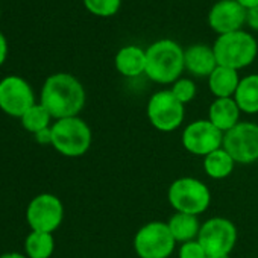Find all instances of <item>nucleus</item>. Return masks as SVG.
Listing matches in <instances>:
<instances>
[{
    "mask_svg": "<svg viewBox=\"0 0 258 258\" xmlns=\"http://www.w3.org/2000/svg\"><path fill=\"white\" fill-rule=\"evenodd\" d=\"M41 105L56 120L78 117L85 105V90L69 73L52 75L46 79L41 90Z\"/></svg>",
    "mask_w": 258,
    "mask_h": 258,
    "instance_id": "f257e3e1",
    "label": "nucleus"
},
{
    "mask_svg": "<svg viewBox=\"0 0 258 258\" xmlns=\"http://www.w3.org/2000/svg\"><path fill=\"white\" fill-rule=\"evenodd\" d=\"M184 69V50L172 40H160L146 50L145 75L157 84L176 82Z\"/></svg>",
    "mask_w": 258,
    "mask_h": 258,
    "instance_id": "f03ea898",
    "label": "nucleus"
},
{
    "mask_svg": "<svg viewBox=\"0 0 258 258\" xmlns=\"http://www.w3.org/2000/svg\"><path fill=\"white\" fill-rule=\"evenodd\" d=\"M213 50L219 66L238 70L253 62L258 53V46L250 34L237 31L219 35L213 46Z\"/></svg>",
    "mask_w": 258,
    "mask_h": 258,
    "instance_id": "7ed1b4c3",
    "label": "nucleus"
},
{
    "mask_svg": "<svg viewBox=\"0 0 258 258\" xmlns=\"http://www.w3.org/2000/svg\"><path fill=\"white\" fill-rule=\"evenodd\" d=\"M91 129L79 117L56 120L52 124V146L66 157H81L91 146Z\"/></svg>",
    "mask_w": 258,
    "mask_h": 258,
    "instance_id": "20e7f679",
    "label": "nucleus"
},
{
    "mask_svg": "<svg viewBox=\"0 0 258 258\" xmlns=\"http://www.w3.org/2000/svg\"><path fill=\"white\" fill-rule=\"evenodd\" d=\"M167 199L175 211L199 216L210 207L211 191L202 181L191 176H184L170 184Z\"/></svg>",
    "mask_w": 258,
    "mask_h": 258,
    "instance_id": "39448f33",
    "label": "nucleus"
},
{
    "mask_svg": "<svg viewBox=\"0 0 258 258\" xmlns=\"http://www.w3.org/2000/svg\"><path fill=\"white\" fill-rule=\"evenodd\" d=\"M175 244L167 223L157 220L143 225L134 237V249L140 258H169Z\"/></svg>",
    "mask_w": 258,
    "mask_h": 258,
    "instance_id": "423d86ee",
    "label": "nucleus"
},
{
    "mask_svg": "<svg viewBox=\"0 0 258 258\" xmlns=\"http://www.w3.org/2000/svg\"><path fill=\"white\" fill-rule=\"evenodd\" d=\"M222 148L232 157L235 164H252L258 161V124L240 121L223 134Z\"/></svg>",
    "mask_w": 258,
    "mask_h": 258,
    "instance_id": "0eeeda50",
    "label": "nucleus"
},
{
    "mask_svg": "<svg viewBox=\"0 0 258 258\" xmlns=\"http://www.w3.org/2000/svg\"><path fill=\"white\" fill-rule=\"evenodd\" d=\"M148 118L160 133H172L184 121V105L172 94L170 90L155 93L148 102Z\"/></svg>",
    "mask_w": 258,
    "mask_h": 258,
    "instance_id": "6e6552de",
    "label": "nucleus"
},
{
    "mask_svg": "<svg viewBox=\"0 0 258 258\" xmlns=\"http://www.w3.org/2000/svg\"><path fill=\"white\" fill-rule=\"evenodd\" d=\"M198 241L202 244L207 255L226 256L237 243V228L225 217H211L201 226Z\"/></svg>",
    "mask_w": 258,
    "mask_h": 258,
    "instance_id": "1a4fd4ad",
    "label": "nucleus"
},
{
    "mask_svg": "<svg viewBox=\"0 0 258 258\" xmlns=\"http://www.w3.org/2000/svg\"><path fill=\"white\" fill-rule=\"evenodd\" d=\"M182 145L187 152L198 157H207L222 148L223 133H220L208 118L195 120L184 129Z\"/></svg>",
    "mask_w": 258,
    "mask_h": 258,
    "instance_id": "9d476101",
    "label": "nucleus"
},
{
    "mask_svg": "<svg viewBox=\"0 0 258 258\" xmlns=\"http://www.w3.org/2000/svg\"><path fill=\"white\" fill-rule=\"evenodd\" d=\"M64 207L61 201L49 193L38 195L28 207L26 219L29 226L37 232H53L62 222Z\"/></svg>",
    "mask_w": 258,
    "mask_h": 258,
    "instance_id": "9b49d317",
    "label": "nucleus"
},
{
    "mask_svg": "<svg viewBox=\"0 0 258 258\" xmlns=\"http://www.w3.org/2000/svg\"><path fill=\"white\" fill-rule=\"evenodd\" d=\"M35 105L31 85L19 78L8 76L0 81V108L13 117H23V114Z\"/></svg>",
    "mask_w": 258,
    "mask_h": 258,
    "instance_id": "f8f14e48",
    "label": "nucleus"
},
{
    "mask_svg": "<svg viewBox=\"0 0 258 258\" xmlns=\"http://www.w3.org/2000/svg\"><path fill=\"white\" fill-rule=\"evenodd\" d=\"M208 23L219 35L237 32L246 23V10L235 0H220L211 8Z\"/></svg>",
    "mask_w": 258,
    "mask_h": 258,
    "instance_id": "ddd939ff",
    "label": "nucleus"
},
{
    "mask_svg": "<svg viewBox=\"0 0 258 258\" xmlns=\"http://www.w3.org/2000/svg\"><path fill=\"white\" fill-rule=\"evenodd\" d=\"M184 66L191 75L204 78L210 76L219 64L213 47L205 44H195L184 50Z\"/></svg>",
    "mask_w": 258,
    "mask_h": 258,
    "instance_id": "4468645a",
    "label": "nucleus"
},
{
    "mask_svg": "<svg viewBox=\"0 0 258 258\" xmlns=\"http://www.w3.org/2000/svg\"><path fill=\"white\" fill-rule=\"evenodd\" d=\"M240 108L234 97L216 99L208 109V120L220 133H228L237 123H240Z\"/></svg>",
    "mask_w": 258,
    "mask_h": 258,
    "instance_id": "2eb2a0df",
    "label": "nucleus"
},
{
    "mask_svg": "<svg viewBox=\"0 0 258 258\" xmlns=\"http://www.w3.org/2000/svg\"><path fill=\"white\" fill-rule=\"evenodd\" d=\"M115 69L126 78H137L146 72V50L139 46H124L115 55Z\"/></svg>",
    "mask_w": 258,
    "mask_h": 258,
    "instance_id": "dca6fc26",
    "label": "nucleus"
},
{
    "mask_svg": "<svg viewBox=\"0 0 258 258\" xmlns=\"http://www.w3.org/2000/svg\"><path fill=\"white\" fill-rule=\"evenodd\" d=\"M240 84V78L237 70L217 66L214 72L208 76V87L216 99L222 97H234Z\"/></svg>",
    "mask_w": 258,
    "mask_h": 258,
    "instance_id": "f3484780",
    "label": "nucleus"
},
{
    "mask_svg": "<svg viewBox=\"0 0 258 258\" xmlns=\"http://www.w3.org/2000/svg\"><path fill=\"white\" fill-rule=\"evenodd\" d=\"M167 226H169L175 241L182 244V243H187L191 240H198L202 225L199 223L198 216L175 211V214L169 219Z\"/></svg>",
    "mask_w": 258,
    "mask_h": 258,
    "instance_id": "a211bd4d",
    "label": "nucleus"
},
{
    "mask_svg": "<svg viewBox=\"0 0 258 258\" xmlns=\"http://www.w3.org/2000/svg\"><path fill=\"white\" fill-rule=\"evenodd\" d=\"M234 100L241 112L258 114V75H249L240 79Z\"/></svg>",
    "mask_w": 258,
    "mask_h": 258,
    "instance_id": "6ab92c4d",
    "label": "nucleus"
},
{
    "mask_svg": "<svg viewBox=\"0 0 258 258\" xmlns=\"http://www.w3.org/2000/svg\"><path fill=\"white\" fill-rule=\"evenodd\" d=\"M202 164H204L205 173L211 179H225L232 173V170L235 167V161L223 148L204 157Z\"/></svg>",
    "mask_w": 258,
    "mask_h": 258,
    "instance_id": "aec40b11",
    "label": "nucleus"
},
{
    "mask_svg": "<svg viewBox=\"0 0 258 258\" xmlns=\"http://www.w3.org/2000/svg\"><path fill=\"white\" fill-rule=\"evenodd\" d=\"M55 240L50 232H37L28 235L26 252L29 258H49L53 253Z\"/></svg>",
    "mask_w": 258,
    "mask_h": 258,
    "instance_id": "412c9836",
    "label": "nucleus"
},
{
    "mask_svg": "<svg viewBox=\"0 0 258 258\" xmlns=\"http://www.w3.org/2000/svg\"><path fill=\"white\" fill-rule=\"evenodd\" d=\"M50 118L52 115L49 114V111L40 103V105H34L32 108H29L23 117H22V123L25 126L26 131L32 133V134H38L43 129H47L50 127L49 123H50Z\"/></svg>",
    "mask_w": 258,
    "mask_h": 258,
    "instance_id": "4be33fe9",
    "label": "nucleus"
},
{
    "mask_svg": "<svg viewBox=\"0 0 258 258\" xmlns=\"http://www.w3.org/2000/svg\"><path fill=\"white\" fill-rule=\"evenodd\" d=\"M84 5L94 16L111 17L118 11L121 0H84Z\"/></svg>",
    "mask_w": 258,
    "mask_h": 258,
    "instance_id": "5701e85b",
    "label": "nucleus"
},
{
    "mask_svg": "<svg viewBox=\"0 0 258 258\" xmlns=\"http://www.w3.org/2000/svg\"><path fill=\"white\" fill-rule=\"evenodd\" d=\"M172 94L182 103H188L195 99L196 96V84L191 79H185V78H179L176 82H173L172 85Z\"/></svg>",
    "mask_w": 258,
    "mask_h": 258,
    "instance_id": "b1692460",
    "label": "nucleus"
},
{
    "mask_svg": "<svg viewBox=\"0 0 258 258\" xmlns=\"http://www.w3.org/2000/svg\"><path fill=\"white\" fill-rule=\"evenodd\" d=\"M207 252L198 240L182 243L178 252V258H207Z\"/></svg>",
    "mask_w": 258,
    "mask_h": 258,
    "instance_id": "393cba45",
    "label": "nucleus"
},
{
    "mask_svg": "<svg viewBox=\"0 0 258 258\" xmlns=\"http://www.w3.org/2000/svg\"><path fill=\"white\" fill-rule=\"evenodd\" d=\"M246 23H247L253 31H258V7L246 11Z\"/></svg>",
    "mask_w": 258,
    "mask_h": 258,
    "instance_id": "a878e982",
    "label": "nucleus"
},
{
    "mask_svg": "<svg viewBox=\"0 0 258 258\" xmlns=\"http://www.w3.org/2000/svg\"><path fill=\"white\" fill-rule=\"evenodd\" d=\"M35 139L41 145H52V126L47 129H43L38 134H35Z\"/></svg>",
    "mask_w": 258,
    "mask_h": 258,
    "instance_id": "bb28decb",
    "label": "nucleus"
},
{
    "mask_svg": "<svg viewBox=\"0 0 258 258\" xmlns=\"http://www.w3.org/2000/svg\"><path fill=\"white\" fill-rule=\"evenodd\" d=\"M7 55H8V43H7V38L4 37V34L0 32V66L5 62Z\"/></svg>",
    "mask_w": 258,
    "mask_h": 258,
    "instance_id": "cd10ccee",
    "label": "nucleus"
},
{
    "mask_svg": "<svg viewBox=\"0 0 258 258\" xmlns=\"http://www.w3.org/2000/svg\"><path fill=\"white\" fill-rule=\"evenodd\" d=\"M235 2H237V4H240L246 11L258 7V0H235Z\"/></svg>",
    "mask_w": 258,
    "mask_h": 258,
    "instance_id": "c85d7f7f",
    "label": "nucleus"
},
{
    "mask_svg": "<svg viewBox=\"0 0 258 258\" xmlns=\"http://www.w3.org/2000/svg\"><path fill=\"white\" fill-rule=\"evenodd\" d=\"M0 258H29V256H23L22 253H17V252H11V253H5Z\"/></svg>",
    "mask_w": 258,
    "mask_h": 258,
    "instance_id": "c756f323",
    "label": "nucleus"
},
{
    "mask_svg": "<svg viewBox=\"0 0 258 258\" xmlns=\"http://www.w3.org/2000/svg\"><path fill=\"white\" fill-rule=\"evenodd\" d=\"M207 258H229V255H226V256H211V255H208Z\"/></svg>",
    "mask_w": 258,
    "mask_h": 258,
    "instance_id": "7c9ffc66",
    "label": "nucleus"
}]
</instances>
